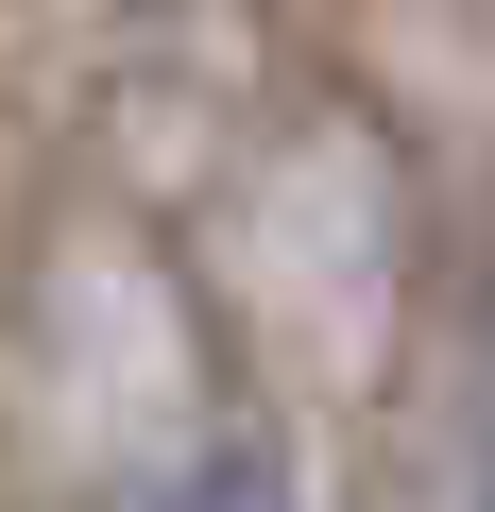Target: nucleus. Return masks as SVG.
<instances>
[{"mask_svg":"<svg viewBox=\"0 0 495 512\" xmlns=\"http://www.w3.org/2000/svg\"><path fill=\"white\" fill-rule=\"evenodd\" d=\"M154 512H291V444H274V427H205V444L154 478Z\"/></svg>","mask_w":495,"mask_h":512,"instance_id":"nucleus-1","label":"nucleus"},{"mask_svg":"<svg viewBox=\"0 0 495 512\" xmlns=\"http://www.w3.org/2000/svg\"><path fill=\"white\" fill-rule=\"evenodd\" d=\"M478 512H495V478H478Z\"/></svg>","mask_w":495,"mask_h":512,"instance_id":"nucleus-2","label":"nucleus"}]
</instances>
